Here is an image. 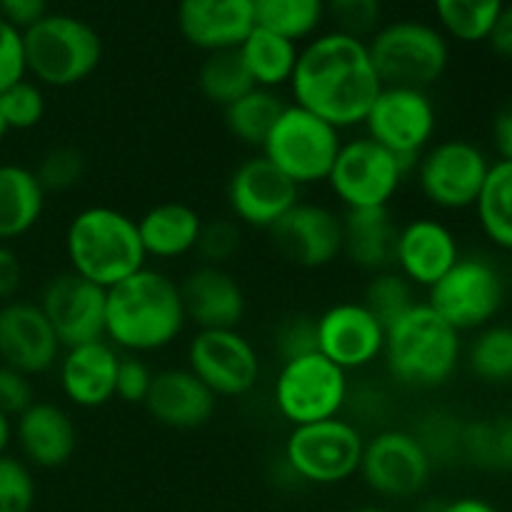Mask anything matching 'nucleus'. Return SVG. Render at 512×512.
<instances>
[{
	"label": "nucleus",
	"mask_w": 512,
	"mask_h": 512,
	"mask_svg": "<svg viewBox=\"0 0 512 512\" xmlns=\"http://www.w3.org/2000/svg\"><path fill=\"white\" fill-rule=\"evenodd\" d=\"M383 320L363 300H340L315 318V348L345 373H363L383 363Z\"/></svg>",
	"instance_id": "16"
},
{
	"label": "nucleus",
	"mask_w": 512,
	"mask_h": 512,
	"mask_svg": "<svg viewBox=\"0 0 512 512\" xmlns=\"http://www.w3.org/2000/svg\"><path fill=\"white\" fill-rule=\"evenodd\" d=\"M343 215V253L363 273H380L393 268L395 235H398V220L393 218L390 208H363V210H340Z\"/></svg>",
	"instance_id": "28"
},
{
	"label": "nucleus",
	"mask_w": 512,
	"mask_h": 512,
	"mask_svg": "<svg viewBox=\"0 0 512 512\" xmlns=\"http://www.w3.org/2000/svg\"><path fill=\"white\" fill-rule=\"evenodd\" d=\"M23 78H28L25 75L23 33L0 18V93Z\"/></svg>",
	"instance_id": "47"
},
{
	"label": "nucleus",
	"mask_w": 512,
	"mask_h": 512,
	"mask_svg": "<svg viewBox=\"0 0 512 512\" xmlns=\"http://www.w3.org/2000/svg\"><path fill=\"white\" fill-rule=\"evenodd\" d=\"M238 53L255 88L280 90L290 85L300 45L285 35L255 25L248 38L238 45Z\"/></svg>",
	"instance_id": "30"
},
{
	"label": "nucleus",
	"mask_w": 512,
	"mask_h": 512,
	"mask_svg": "<svg viewBox=\"0 0 512 512\" xmlns=\"http://www.w3.org/2000/svg\"><path fill=\"white\" fill-rule=\"evenodd\" d=\"M25 75L40 88H75L103 63V40L83 18L48 13L23 30Z\"/></svg>",
	"instance_id": "5"
},
{
	"label": "nucleus",
	"mask_w": 512,
	"mask_h": 512,
	"mask_svg": "<svg viewBox=\"0 0 512 512\" xmlns=\"http://www.w3.org/2000/svg\"><path fill=\"white\" fill-rule=\"evenodd\" d=\"M48 15V0H0V18L20 33Z\"/></svg>",
	"instance_id": "49"
},
{
	"label": "nucleus",
	"mask_w": 512,
	"mask_h": 512,
	"mask_svg": "<svg viewBox=\"0 0 512 512\" xmlns=\"http://www.w3.org/2000/svg\"><path fill=\"white\" fill-rule=\"evenodd\" d=\"M443 512H500L490 500L475 498V495H463V498L445 500Z\"/></svg>",
	"instance_id": "53"
},
{
	"label": "nucleus",
	"mask_w": 512,
	"mask_h": 512,
	"mask_svg": "<svg viewBox=\"0 0 512 512\" xmlns=\"http://www.w3.org/2000/svg\"><path fill=\"white\" fill-rule=\"evenodd\" d=\"M35 400L38 398H35L33 378H28L20 370L8 368V365H0V410L15 420Z\"/></svg>",
	"instance_id": "48"
},
{
	"label": "nucleus",
	"mask_w": 512,
	"mask_h": 512,
	"mask_svg": "<svg viewBox=\"0 0 512 512\" xmlns=\"http://www.w3.org/2000/svg\"><path fill=\"white\" fill-rule=\"evenodd\" d=\"M343 145V133L300 105L288 103L265 138L263 153L300 190L323 185Z\"/></svg>",
	"instance_id": "10"
},
{
	"label": "nucleus",
	"mask_w": 512,
	"mask_h": 512,
	"mask_svg": "<svg viewBox=\"0 0 512 512\" xmlns=\"http://www.w3.org/2000/svg\"><path fill=\"white\" fill-rule=\"evenodd\" d=\"M473 210L485 240L503 253H512V163L493 160Z\"/></svg>",
	"instance_id": "31"
},
{
	"label": "nucleus",
	"mask_w": 512,
	"mask_h": 512,
	"mask_svg": "<svg viewBox=\"0 0 512 512\" xmlns=\"http://www.w3.org/2000/svg\"><path fill=\"white\" fill-rule=\"evenodd\" d=\"M35 505L33 468L23 458L0 455V512H30Z\"/></svg>",
	"instance_id": "43"
},
{
	"label": "nucleus",
	"mask_w": 512,
	"mask_h": 512,
	"mask_svg": "<svg viewBox=\"0 0 512 512\" xmlns=\"http://www.w3.org/2000/svg\"><path fill=\"white\" fill-rule=\"evenodd\" d=\"M43 185L35 178V170L20 163H0V243L28 235L45 213Z\"/></svg>",
	"instance_id": "29"
},
{
	"label": "nucleus",
	"mask_w": 512,
	"mask_h": 512,
	"mask_svg": "<svg viewBox=\"0 0 512 512\" xmlns=\"http://www.w3.org/2000/svg\"><path fill=\"white\" fill-rule=\"evenodd\" d=\"M185 365L208 385L215 398H245L263 375V360L240 328L195 330L185 350Z\"/></svg>",
	"instance_id": "15"
},
{
	"label": "nucleus",
	"mask_w": 512,
	"mask_h": 512,
	"mask_svg": "<svg viewBox=\"0 0 512 512\" xmlns=\"http://www.w3.org/2000/svg\"><path fill=\"white\" fill-rule=\"evenodd\" d=\"M418 300V288L408 283L395 268L370 275L363 290V303L383 320L385 328L395 323L403 313H408Z\"/></svg>",
	"instance_id": "38"
},
{
	"label": "nucleus",
	"mask_w": 512,
	"mask_h": 512,
	"mask_svg": "<svg viewBox=\"0 0 512 512\" xmlns=\"http://www.w3.org/2000/svg\"><path fill=\"white\" fill-rule=\"evenodd\" d=\"M290 103L310 110L340 133L363 128L365 115L383 90L368 43L328 30L300 48L290 78Z\"/></svg>",
	"instance_id": "1"
},
{
	"label": "nucleus",
	"mask_w": 512,
	"mask_h": 512,
	"mask_svg": "<svg viewBox=\"0 0 512 512\" xmlns=\"http://www.w3.org/2000/svg\"><path fill=\"white\" fill-rule=\"evenodd\" d=\"M143 405L150 418L165 428L198 430L215 418L218 398L188 365H173L155 370Z\"/></svg>",
	"instance_id": "25"
},
{
	"label": "nucleus",
	"mask_w": 512,
	"mask_h": 512,
	"mask_svg": "<svg viewBox=\"0 0 512 512\" xmlns=\"http://www.w3.org/2000/svg\"><path fill=\"white\" fill-rule=\"evenodd\" d=\"M105 303L108 290L80 278L73 270L55 273L43 285L38 300L63 348L105 338Z\"/></svg>",
	"instance_id": "19"
},
{
	"label": "nucleus",
	"mask_w": 512,
	"mask_h": 512,
	"mask_svg": "<svg viewBox=\"0 0 512 512\" xmlns=\"http://www.w3.org/2000/svg\"><path fill=\"white\" fill-rule=\"evenodd\" d=\"M490 155L468 138L435 140L418 158L410 178L430 208L440 213L473 210L490 173Z\"/></svg>",
	"instance_id": "12"
},
{
	"label": "nucleus",
	"mask_w": 512,
	"mask_h": 512,
	"mask_svg": "<svg viewBox=\"0 0 512 512\" xmlns=\"http://www.w3.org/2000/svg\"><path fill=\"white\" fill-rule=\"evenodd\" d=\"M188 325L195 330L240 328L248 313V295L230 270L218 265H195L180 280Z\"/></svg>",
	"instance_id": "22"
},
{
	"label": "nucleus",
	"mask_w": 512,
	"mask_h": 512,
	"mask_svg": "<svg viewBox=\"0 0 512 512\" xmlns=\"http://www.w3.org/2000/svg\"><path fill=\"white\" fill-rule=\"evenodd\" d=\"M138 220L140 243L148 260L170 263V260L188 258L198 248L205 218L188 203L163 200L145 210Z\"/></svg>",
	"instance_id": "27"
},
{
	"label": "nucleus",
	"mask_w": 512,
	"mask_h": 512,
	"mask_svg": "<svg viewBox=\"0 0 512 512\" xmlns=\"http://www.w3.org/2000/svg\"><path fill=\"white\" fill-rule=\"evenodd\" d=\"M410 173L413 165L363 133L343 140L325 185L343 210L390 208Z\"/></svg>",
	"instance_id": "11"
},
{
	"label": "nucleus",
	"mask_w": 512,
	"mask_h": 512,
	"mask_svg": "<svg viewBox=\"0 0 512 512\" xmlns=\"http://www.w3.org/2000/svg\"><path fill=\"white\" fill-rule=\"evenodd\" d=\"M68 270L110 290L148 265L138 220L113 205H88L65 228Z\"/></svg>",
	"instance_id": "4"
},
{
	"label": "nucleus",
	"mask_w": 512,
	"mask_h": 512,
	"mask_svg": "<svg viewBox=\"0 0 512 512\" xmlns=\"http://www.w3.org/2000/svg\"><path fill=\"white\" fill-rule=\"evenodd\" d=\"M348 512H393V510L383 508V505H358V508H353Z\"/></svg>",
	"instance_id": "56"
},
{
	"label": "nucleus",
	"mask_w": 512,
	"mask_h": 512,
	"mask_svg": "<svg viewBox=\"0 0 512 512\" xmlns=\"http://www.w3.org/2000/svg\"><path fill=\"white\" fill-rule=\"evenodd\" d=\"M508 0H433L438 28L458 43H488Z\"/></svg>",
	"instance_id": "35"
},
{
	"label": "nucleus",
	"mask_w": 512,
	"mask_h": 512,
	"mask_svg": "<svg viewBox=\"0 0 512 512\" xmlns=\"http://www.w3.org/2000/svg\"><path fill=\"white\" fill-rule=\"evenodd\" d=\"M493 148L498 160L512 163V103L503 105L493 118Z\"/></svg>",
	"instance_id": "51"
},
{
	"label": "nucleus",
	"mask_w": 512,
	"mask_h": 512,
	"mask_svg": "<svg viewBox=\"0 0 512 512\" xmlns=\"http://www.w3.org/2000/svg\"><path fill=\"white\" fill-rule=\"evenodd\" d=\"M365 43L385 88L428 90L450 65V40L425 20L385 23Z\"/></svg>",
	"instance_id": "6"
},
{
	"label": "nucleus",
	"mask_w": 512,
	"mask_h": 512,
	"mask_svg": "<svg viewBox=\"0 0 512 512\" xmlns=\"http://www.w3.org/2000/svg\"><path fill=\"white\" fill-rule=\"evenodd\" d=\"M488 43H490V48L500 55V58L510 60L512 63V0L510 3H505L503 13H500L498 23H495Z\"/></svg>",
	"instance_id": "52"
},
{
	"label": "nucleus",
	"mask_w": 512,
	"mask_h": 512,
	"mask_svg": "<svg viewBox=\"0 0 512 512\" xmlns=\"http://www.w3.org/2000/svg\"><path fill=\"white\" fill-rule=\"evenodd\" d=\"M350 388V375L313 350L280 363L273 378V405L290 428H298L343 415Z\"/></svg>",
	"instance_id": "9"
},
{
	"label": "nucleus",
	"mask_w": 512,
	"mask_h": 512,
	"mask_svg": "<svg viewBox=\"0 0 512 512\" xmlns=\"http://www.w3.org/2000/svg\"><path fill=\"white\" fill-rule=\"evenodd\" d=\"M155 370L140 355H120L115 375V398L128 405H143L153 385Z\"/></svg>",
	"instance_id": "45"
},
{
	"label": "nucleus",
	"mask_w": 512,
	"mask_h": 512,
	"mask_svg": "<svg viewBox=\"0 0 512 512\" xmlns=\"http://www.w3.org/2000/svg\"><path fill=\"white\" fill-rule=\"evenodd\" d=\"M240 245H243V228L230 215H220L203 223L195 255H200V263L225 268L238 255Z\"/></svg>",
	"instance_id": "42"
},
{
	"label": "nucleus",
	"mask_w": 512,
	"mask_h": 512,
	"mask_svg": "<svg viewBox=\"0 0 512 512\" xmlns=\"http://www.w3.org/2000/svg\"><path fill=\"white\" fill-rule=\"evenodd\" d=\"M23 285V263L10 245L0 243V305L15 300Z\"/></svg>",
	"instance_id": "50"
},
{
	"label": "nucleus",
	"mask_w": 512,
	"mask_h": 512,
	"mask_svg": "<svg viewBox=\"0 0 512 512\" xmlns=\"http://www.w3.org/2000/svg\"><path fill=\"white\" fill-rule=\"evenodd\" d=\"M443 505L445 500H428V503L420 505L418 512H443Z\"/></svg>",
	"instance_id": "55"
},
{
	"label": "nucleus",
	"mask_w": 512,
	"mask_h": 512,
	"mask_svg": "<svg viewBox=\"0 0 512 512\" xmlns=\"http://www.w3.org/2000/svg\"><path fill=\"white\" fill-rule=\"evenodd\" d=\"M118 363L120 353L105 338L63 348L55 370L65 403L78 410H98L113 403Z\"/></svg>",
	"instance_id": "24"
},
{
	"label": "nucleus",
	"mask_w": 512,
	"mask_h": 512,
	"mask_svg": "<svg viewBox=\"0 0 512 512\" xmlns=\"http://www.w3.org/2000/svg\"><path fill=\"white\" fill-rule=\"evenodd\" d=\"M268 238L283 260L320 270L343 253V215L325 203L300 200L268 230Z\"/></svg>",
	"instance_id": "18"
},
{
	"label": "nucleus",
	"mask_w": 512,
	"mask_h": 512,
	"mask_svg": "<svg viewBox=\"0 0 512 512\" xmlns=\"http://www.w3.org/2000/svg\"><path fill=\"white\" fill-rule=\"evenodd\" d=\"M13 440L30 468L55 470L78 450V425L68 408L53 400H35L13 420Z\"/></svg>",
	"instance_id": "23"
},
{
	"label": "nucleus",
	"mask_w": 512,
	"mask_h": 512,
	"mask_svg": "<svg viewBox=\"0 0 512 512\" xmlns=\"http://www.w3.org/2000/svg\"><path fill=\"white\" fill-rule=\"evenodd\" d=\"M60 355L63 345L38 303L15 298L0 305V365L38 378L55 370Z\"/></svg>",
	"instance_id": "21"
},
{
	"label": "nucleus",
	"mask_w": 512,
	"mask_h": 512,
	"mask_svg": "<svg viewBox=\"0 0 512 512\" xmlns=\"http://www.w3.org/2000/svg\"><path fill=\"white\" fill-rule=\"evenodd\" d=\"M325 18L338 33L368 40L383 25V0H325Z\"/></svg>",
	"instance_id": "41"
},
{
	"label": "nucleus",
	"mask_w": 512,
	"mask_h": 512,
	"mask_svg": "<svg viewBox=\"0 0 512 512\" xmlns=\"http://www.w3.org/2000/svg\"><path fill=\"white\" fill-rule=\"evenodd\" d=\"M463 363L468 365L475 380L485 385L512 383V325L490 323L473 333L463 348Z\"/></svg>",
	"instance_id": "34"
},
{
	"label": "nucleus",
	"mask_w": 512,
	"mask_h": 512,
	"mask_svg": "<svg viewBox=\"0 0 512 512\" xmlns=\"http://www.w3.org/2000/svg\"><path fill=\"white\" fill-rule=\"evenodd\" d=\"M250 88H255V85L245 70L243 60H240L238 48L205 53L198 68V90L208 103L228 108L230 103L243 98Z\"/></svg>",
	"instance_id": "37"
},
{
	"label": "nucleus",
	"mask_w": 512,
	"mask_h": 512,
	"mask_svg": "<svg viewBox=\"0 0 512 512\" xmlns=\"http://www.w3.org/2000/svg\"><path fill=\"white\" fill-rule=\"evenodd\" d=\"M33 170L45 195H63L78 188L80 180L85 178V158L73 145H58L43 153Z\"/></svg>",
	"instance_id": "39"
},
{
	"label": "nucleus",
	"mask_w": 512,
	"mask_h": 512,
	"mask_svg": "<svg viewBox=\"0 0 512 512\" xmlns=\"http://www.w3.org/2000/svg\"><path fill=\"white\" fill-rule=\"evenodd\" d=\"M178 30L203 53L233 50L255 28L253 0H178Z\"/></svg>",
	"instance_id": "26"
},
{
	"label": "nucleus",
	"mask_w": 512,
	"mask_h": 512,
	"mask_svg": "<svg viewBox=\"0 0 512 512\" xmlns=\"http://www.w3.org/2000/svg\"><path fill=\"white\" fill-rule=\"evenodd\" d=\"M463 425L453 418V415L445 413H433L428 415L423 425L418 430H413L420 438V443L425 445V450L430 453L433 463L438 465L440 460L448 458H463L460 455V440H463Z\"/></svg>",
	"instance_id": "44"
},
{
	"label": "nucleus",
	"mask_w": 512,
	"mask_h": 512,
	"mask_svg": "<svg viewBox=\"0 0 512 512\" xmlns=\"http://www.w3.org/2000/svg\"><path fill=\"white\" fill-rule=\"evenodd\" d=\"M10 130H8V125H5V118H3V113H0V143H3L5 140V135H8Z\"/></svg>",
	"instance_id": "57"
},
{
	"label": "nucleus",
	"mask_w": 512,
	"mask_h": 512,
	"mask_svg": "<svg viewBox=\"0 0 512 512\" xmlns=\"http://www.w3.org/2000/svg\"><path fill=\"white\" fill-rule=\"evenodd\" d=\"M10 443H13V418L0 410V455L8 453Z\"/></svg>",
	"instance_id": "54"
},
{
	"label": "nucleus",
	"mask_w": 512,
	"mask_h": 512,
	"mask_svg": "<svg viewBox=\"0 0 512 512\" xmlns=\"http://www.w3.org/2000/svg\"><path fill=\"white\" fill-rule=\"evenodd\" d=\"M463 255L455 230L435 215H418L398 225L393 268L418 290H430Z\"/></svg>",
	"instance_id": "20"
},
{
	"label": "nucleus",
	"mask_w": 512,
	"mask_h": 512,
	"mask_svg": "<svg viewBox=\"0 0 512 512\" xmlns=\"http://www.w3.org/2000/svg\"><path fill=\"white\" fill-rule=\"evenodd\" d=\"M45 93L35 80L23 78L0 93V113H3L8 130H33L43 123Z\"/></svg>",
	"instance_id": "40"
},
{
	"label": "nucleus",
	"mask_w": 512,
	"mask_h": 512,
	"mask_svg": "<svg viewBox=\"0 0 512 512\" xmlns=\"http://www.w3.org/2000/svg\"><path fill=\"white\" fill-rule=\"evenodd\" d=\"M285 105H288V100L278 90L250 88L243 98L223 108L225 130L230 133V138H235L245 148L260 150Z\"/></svg>",
	"instance_id": "32"
},
{
	"label": "nucleus",
	"mask_w": 512,
	"mask_h": 512,
	"mask_svg": "<svg viewBox=\"0 0 512 512\" xmlns=\"http://www.w3.org/2000/svg\"><path fill=\"white\" fill-rule=\"evenodd\" d=\"M465 340L425 300L388 325L383 363L390 380L408 390H438L463 365Z\"/></svg>",
	"instance_id": "3"
},
{
	"label": "nucleus",
	"mask_w": 512,
	"mask_h": 512,
	"mask_svg": "<svg viewBox=\"0 0 512 512\" xmlns=\"http://www.w3.org/2000/svg\"><path fill=\"white\" fill-rule=\"evenodd\" d=\"M273 348L278 353L280 363L318 350L315 348V318H310V315H290V318H285L275 328Z\"/></svg>",
	"instance_id": "46"
},
{
	"label": "nucleus",
	"mask_w": 512,
	"mask_h": 512,
	"mask_svg": "<svg viewBox=\"0 0 512 512\" xmlns=\"http://www.w3.org/2000/svg\"><path fill=\"white\" fill-rule=\"evenodd\" d=\"M363 130L368 138L415 168L420 155L435 143L438 108L428 90L383 85L365 115Z\"/></svg>",
	"instance_id": "14"
},
{
	"label": "nucleus",
	"mask_w": 512,
	"mask_h": 512,
	"mask_svg": "<svg viewBox=\"0 0 512 512\" xmlns=\"http://www.w3.org/2000/svg\"><path fill=\"white\" fill-rule=\"evenodd\" d=\"M460 455L488 473H512V415L465 423Z\"/></svg>",
	"instance_id": "33"
},
{
	"label": "nucleus",
	"mask_w": 512,
	"mask_h": 512,
	"mask_svg": "<svg viewBox=\"0 0 512 512\" xmlns=\"http://www.w3.org/2000/svg\"><path fill=\"white\" fill-rule=\"evenodd\" d=\"M363 448V428L355 420L338 415L290 428L283 443V463L300 483L328 488L358 475Z\"/></svg>",
	"instance_id": "7"
},
{
	"label": "nucleus",
	"mask_w": 512,
	"mask_h": 512,
	"mask_svg": "<svg viewBox=\"0 0 512 512\" xmlns=\"http://www.w3.org/2000/svg\"><path fill=\"white\" fill-rule=\"evenodd\" d=\"M435 463L410 428H383L365 438L360 480L383 500H413L425 493Z\"/></svg>",
	"instance_id": "13"
},
{
	"label": "nucleus",
	"mask_w": 512,
	"mask_h": 512,
	"mask_svg": "<svg viewBox=\"0 0 512 512\" xmlns=\"http://www.w3.org/2000/svg\"><path fill=\"white\" fill-rule=\"evenodd\" d=\"M255 25L303 43L318 35L325 20V0H253Z\"/></svg>",
	"instance_id": "36"
},
{
	"label": "nucleus",
	"mask_w": 512,
	"mask_h": 512,
	"mask_svg": "<svg viewBox=\"0 0 512 512\" xmlns=\"http://www.w3.org/2000/svg\"><path fill=\"white\" fill-rule=\"evenodd\" d=\"M303 200V190L280 173L263 153H255L235 165L225 185L228 213L240 228L268 233L295 203Z\"/></svg>",
	"instance_id": "17"
},
{
	"label": "nucleus",
	"mask_w": 512,
	"mask_h": 512,
	"mask_svg": "<svg viewBox=\"0 0 512 512\" xmlns=\"http://www.w3.org/2000/svg\"><path fill=\"white\" fill-rule=\"evenodd\" d=\"M188 328L180 280L145 265L108 290L105 340L120 355H153L170 348Z\"/></svg>",
	"instance_id": "2"
},
{
	"label": "nucleus",
	"mask_w": 512,
	"mask_h": 512,
	"mask_svg": "<svg viewBox=\"0 0 512 512\" xmlns=\"http://www.w3.org/2000/svg\"><path fill=\"white\" fill-rule=\"evenodd\" d=\"M508 300V280L495 260L463 253L458 263L428 290L425 303L448 320L460 335L478 333L495 323Z\"/></svg>",
	"instance_id": "8"
}]
</instances>
